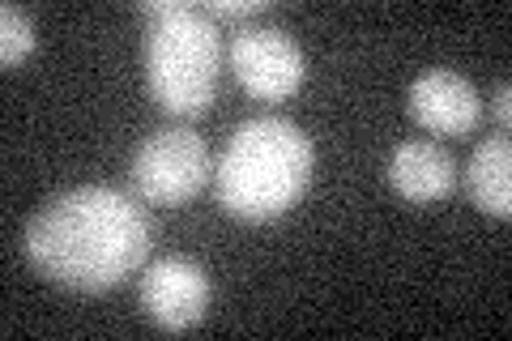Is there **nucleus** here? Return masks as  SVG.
Segmentation results:
<instances>
[{
    "mask_svg": "<svg viewBox=\"0 0 512 341\" xmlns=\"http://www.w3.org/2000/svg\"><path fill=\"white\" fill-rule=\"evenodd\" d=\"M146 35V90L175 120H192L214 103L222 77V35L201 5L150 0Z\"/></svg>",
    "mask_w": 512,
    "mask_h": 341,
    "instance_id": "3",
    "label": "nucleus"
},
{
    "mask_svg": "<svg viewBox=\"0 0 512 341\" xmlns=\"http://www.w3.org/2000/svg\"><path fill=\"white\" fill-rule=\"evenodd\" d=\"M227 60L252 99L282 103L303 81V52L299 43L278 26H239L227 47Z\"/></svg>",
    "mask_w": 512,
    "mask_h": 341,
    "instance_id": "5",
    "label": "nucleus"
},
{
    "mask_svg": "<svg viewBox=\"0 0 512 341\" xmlns=\"http://www.w3.org/2000/svg\"><path fill=\"white\" fill-rule=\"evenodd\" d=\"M389 184L410 205H436L453 197L457 158L436 141H402L389 154Z\"/></svg>",
    "mask_w": 512,
    "mask_h": 341,
    "instance_id": "8",
    "label": "nucleus"
},
{
    "mask_svg": "<svg viewBox=\"0 0 512 341\" xmlns=\"http://www.w3.org/2000/svg\"><path fill=\"white\" fill-rule=\"evenodd\" d=\"M210 295L214 290L205 269L188 256H163L141 278V307L167 333H184L192 324H201V316L210 312Z\"/></svg>",
    "mask_w": 512,
    "mask_h": 341,
    "instance_id": "6",
    "label": "nucleus"
},
{
    "mask_svg": "<svg viewBox=\"0 0 512 341\" xmlns=\"http://www.w3.org/2000/svg\"><path fill=\"white\" fill-rule=\"evenodd\" d=\"M154 222L128 192L86 184L43 205L26 226V261L69 290H111L150 261Z\"/></svg>",
    "mask_w": 512,
    "mask_h": 341,
    "instance_id": "1",
    "label": "nucleus"
},
{
    "mask_svg": "<svg viewBox=\"0 0 512 341\" xmlns=\"http://www.w3.org/2000/svg\"><path fill=\"white\" fill-rule=\"evenodd\" d=\"M201 9L210 13L214 22H244L265 9V0H210V5H201Z\"/></svg>",
    "mask_w": 512,
    "mask_h": 341,
    "instance_id": "11",
    "label": "nucleus"
},
{
    "mask_svg": "<svg viewBox=\"0 0 512 341\" xmlns=\"http://www.w3.org/2000/svg\"><path fill=\"white\" fill-rule=\"evenodd\" d=\"M410 116L427 133L461 137V133H474V124L483 120V99H478L470 77H461L453 69H427L410 86Z\"/></svg>",
    "mask_w": 512,
    "mask_h": 341,
    "instance_id": "7",
    "label": "nucleus"
},
{
    "mask_svg": "<svg viewBox=\"0 0 512 341\" xmlns=\"http://www.w3.org/2000/svg\"><path fill=\"white\" fill-rule=\"evenodd\" d=\"M35 52V22L18 5H0V64L18 69V64Z\"/></svg>",
    "mask_w": 512,
    "mask_h": 341,
    "instance_id": "10",
    "label": "nucleus"
},
{
    "mask_svg": "<svg viewBox=\"0 0 512 341\" xmlns=\"http://www.w3.org/2000/svg\"><path fill=\"white\" fill-rule=\"evenodd\" d=\"M466 197L491 218L512 214V145L508 137H487L466 162Z\"/></svg>",
    "mask_w": 512,
    "mask_h": 341,
    "instance_id": "9",
    "label": "nucleus"
},
{
    "mask_svg": "<svg viewBox=\"0 0 512 341\" xmlns=\"http://www.w3.org/2000/svg\"><path fill=\"white\" fill-rule=\"evenodd\" d=\"M312 141L299 124L261 116L235 128L218 162V201L244 222H274L303 201L312 184Z\"/></svg>",
    "mask_w": 512,
    "mask_h": 341,
    "instance_id": "2",
    "label": "nucleus"
},
{
    "mask_svg": "<svg viewBox=\"0 0 512 341\" xmlns=\"http://www.w3.org/2000/svg\"><path fill=\"white\" fill-rule=\"evenodd\" d=\"M210 180V150L192 128H163L137 145L133 184L150 205H184Z\"/></svg>",
    "mask_w": 512,
    "mask_h": 341,
    "instance_id": "4",
    "label": "nucleus"
},
{
    "mask_svg": "<svg viewBox=\"0 0 512 341\" xmlns=\"http://www.w3.org/2000/svg\"><path fill=\"white\" fill-rule=\"evenodd\" d=\"M512 90H508V81H500V86H495V120H500L504 128H508V120H512Z\"/></svg>",
    "mask_w": 512,
    "mask_h": 341,
    "instance_id": "12",
    "label": "nucleus"
}]
</instances>
